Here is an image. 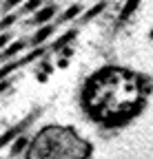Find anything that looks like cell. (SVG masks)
<instances>
[{"label": "cell", "instance_id": "cell-1", "mask_svg": "<svg viewBox=\"0 0 153 159\" xmlns=\"http://www.w3.org/2000/svg\"><path fill=\"white\" fill-rule=\"evenodd\" d=\"M149 77L127 66L95 69L82 84L80 99L89 119L104 128H122L142 115L149 99Z\"/></svg>", "mask_w": 153, "mask_h": 159}, {"label": "cell", "instance_id": "cell-2", "mask_svg": "<svg viewBox=\"0 0 153 159\" xmlns=\"http://www.w3.org/2000/svg\"><path fill=\"white\" fill-rule=\"evenodd\" d=\"M25 159H91L93 146L69 124H47L29 137Z\"/></svg>", "mask_w": 153, "mask_h": 159}, {"label": "cell", "instance_id": "cell-3", "mask_svg": "<svg viewBox=\"0 0 153 159\" xmlns=\"http://www.w3.org/2000/svg\"><path fill=\"white\" fill-rule=\"evenodd\" d=\"M55 13H58V7H55V5H45V2H42L33 13H29V16H31L29 25H33V27L47 25V22H51V20L55 18Z\"/></svg>", "mask_w": 153, "mask_h": 159}, {"label": "cell", "instance_id": "cell-4", "mask_svg": "<svg viewBox=\"0 0 153 159\" xmlns=\"http://www.w3.org/2000/svg\"><path fill=\"white\" fill-rule=\"evenodd\" d=\"M140 2H142V0H124V5H122V9H120V13L116 18V25H113V31H120L129 22V20L133 18V13L138 11Z\"/></svg>", "mask_w": 153, "mask_h": 159}, {"label": "cell", "instance_id": "cell-5", "mask_svg": "<svg viewBox=\"0 0 153 159\" xmlns=\"http://www.w3.org/2000/svg\"><path fill=\"white\" fill-rule=\"evenodd\" d=\"M53 31H55V25L53 22H47V25H40L36 31H33V35L29 38V47H40V44H45L47 40L53 35Z\"/></svg>", "mask_w": 153, "mask_h": 159}, {"label": "cell", "instance_id": "cell-6", "mask_svg": "<svg viewBox=\"0 0 153 159\" xmlns=\"http://www.w3.org/2000/svg\"><path fill=\"white\" fill-rule=\"evenodd\" d=\"M27 47H29V44H27V40H13V38H11V42H9L5 49H0V62H7V60L18 57Z\"/></svg>", "mask_w": 153, "mask_h": 159}, {"label": "cell", "instance_id": "cell-7", "mask_svg": "<svg viewBox=\"0 0 153 159\" xmlns=\"http://www.w3.org/2000/svg\"><path fill=\"white\" fill-rule=\"evenodd\" d=\"M107 7H109V2H107V0H100V2H95V5H91V7H89L87 11L82 9V13H80L78 18H75V20H78L80 25H89L91 20H95L98 16H102V13L107 11Z\"/></svg>", "mask_w": 153, "mask_h": 159}, {"label": "cell", "instance_id": "cell-8", "mask_svg": "<svg viewBox=\"0 0 153 159\" xmlns=\"http://www.w3.org/2000/svg\"><path fill=\"white\" fill-rule=\"evenodd\" d=\"M27 142H29V137L22 130H18L11 137V142H9V157H20L25 152V148H27Z\"/></svg>", "mask_w": 153, "mask_h": 159}, {"label": "cell", "instance_id": "cell-9", "mask_svg": "<svg viewBox=\"0 0 153 159\" xmlns=\"http://www.w3.org/2000/svg\"><path fill=\"white\" fill-rule=\"evenodd\" d=\"M42 55H47V49H45V44H40V47H31V51H29L27 55L18 57V62H20V66H27V64H33L36 60H40Z\"/></svg>", "mask_w": 153, "mask_h": 159}, {"label": "cell", "instance_id": "cell-10", "mask_svg": "<svg viewBox=\"0 0 153 159\" xmlns=\"http://www.w3.org/2000/svg\"><path fill=\"white\" fill-rule=\"evenodd\" d=\"M82 9H84V7H82L80 2H73V5H69V7H67V9L60 13L58 22H62V25H67V22H73V20H75V18H78V16L82 13Z\"/></svg>", "mask_w": 153, "mask_h": 159}, {"label": "cell", "instance_id": "cell-11", "mask_svg": "<svg viewBox=\"0 0 153 159\" xmlns=\"http://www.w3.org/2000/svg\"><path fill=\"white\" fill-rule=\"evenodd\" d=\"M75 35H78V29H69V31H65L55 42L51 44V51H60V49H65V47H69L73 40H75Z\"/></svg>", "mask_w": 153, "mask_h": 159}, {"label": "cell", "instance_id": "cell-12", "mask_svg": "<svg viewBox=\"0 0 153 159\" xmlns=\"http://www.w3.org/2000/svg\"><path fill=\"white\" fill-rule=\"evenodd\" d=\"M18 69H20V62H18V57L2 62V64H0V80H7V77H9L11 73H16Z\"/></svg>", "mask_w": 153, "mask_h": 159}, {"label": "cell", "instance_id": "cell-13", "mask_svg": "<svg viewBox=\"0 0 153 159\" xmlns=\"http://www.w3.org/2000/svg\"><path fill=\"white\" fill-rule=\"evenodd\" d=\"M33 119H36V113H33L31 117H27V119H25V122H22V124H18L16 128H11V130H7V133H2V135H0V148H2L5 144H9V142H11V137H13V135H16L18 130H22V126H25V124H29V122H33Z\"/></svg>", "mask_w": 153, "mask_h": 159}, {"label": "cell", "instance_id": "cell-14", "mask_svg": "<svg viewBox=\"0 0 153 159\" xmlns=\"http://www.w3.org/2000/svg\"><path fill=\"white\" fill-rule=\"evenodd\" d=\"M16 20H18V13L16 11H9V13H2V18H0V31H7L16 25Z\"/></svg>", "mask_w": 153, "mask_h": 159}, {"label": "cell", "instance_id": "cell-15", "mask_svg": "<svg viewBox=\"0 0 153 159\" xmlns=\"http://www.w3.org/2000/svg\"><path fill=\"white\" fill-rule=\"evenodd\" d=\"M42 2H45V0H22V2H20V13L29 16V13H33L38 7H40Z\"/></svg>", "mask_w": 153, "mask_h": 159}, {"label": "cell", "instance_id": "cell-16", "mask_svg": "<svg viewBox=\"0 0 153 159\" xmlns=\"http://www.w3.org/2000/svg\"><path fill=\"white\" fill-rule=\"evenodd\" d=\"M22 0H0V11L2 13H9V11H16L20 7Z\"/></svg>", "mask_w": 153, "mask_h": 159}, {"label": "cell", "instance_id": "cell-17", "mask_svg": "<svg viewBox=\"0 0 153 159\" xmlns=\"http://www.w3.org/2000/svg\"><path fill=\"white\" fill-rule=\"evenodd\" d=\"M11 38H13V33L7 29V31H0V49H5L9 42H11Z\"/></svg>", "mask_w": 153, "mask_h": 159}]
</instances>
